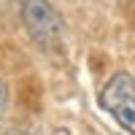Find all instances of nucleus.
Wrapping results in <instances>:
<instances>
[{
	"label": "nucleus",
	"mask_w": 135,
	"mask_h": 135,
	"mask_svg": "<svg viewBox=\"0 0 135 135\" xmlns=\"http://www.w3.org/2000/svg\"><path fill=\"white\" fill-rule=\"evenodd\" d=\"M100 108L124 130L135 135V78L127 70H119L100 89Z\"/></svg>",
	"instance_id": "obj_1"
},
{
	"label": "nucleus",
	"mask_w": 135,
	"mask_h": 135,
	"mask_svg": "<svg viewBox=\"0 0 135 135\" xmlns=\"http://www.w3.org/2000/svg\"><path fill=\"white\" fill-rule=\"evenodd\" d=\"M19 11H22V22H25L27 35L43 49H51L62 41V16L57 14L49 0H19Z\"/></svg>",
	"instance_id": "obj_2"
},
{
	"label": "nucleus",
	"mask_w": 135,
	"mask_h": 135,
	"mask_svg": "<svg viewBox=\"0 0 135 135\" xmlns=\"http://www.w3.org/2000/svg\"><path fill=\"white\" fill-rule=\"evenodd\" d=\"M6 108H8V84H6V78L0 76V119L6 116Z\"/></svg>",
	"instance_id": "obj_3"
},
{
	"label": "nucleus",
	"mask_w": 135,
	"mask_h": 135,
	"mask_svg": "<svg viewBox=\"0 0 135 135\" xmlns=\"http://www.w3.org/2000/svg\"><path fill=\"white\" fill-rule=\"evenodd\" d=\"M51 135H70V130L68 127H57V130H51Z\"/></svg>",
	"instance_id": "obj_4"
}]
</instances>
